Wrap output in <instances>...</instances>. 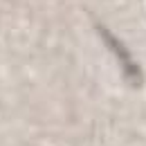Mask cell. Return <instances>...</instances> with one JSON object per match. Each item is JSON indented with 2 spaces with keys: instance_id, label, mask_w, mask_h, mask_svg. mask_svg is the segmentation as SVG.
I'll list each match as a JSON object with an SVG mask.
<instances>
[{
  "instance_id": "obj_1",
  "label": "cell",
  "mask_w": 146,
  "mask_h": 146,
  "mask_svg": "<svg viewBox=\"0 0 146 146\" xmlns=\"http://www.w3.org/2000/svg\"><path fill=\"white\" fill-rule=\"evenodd\" d=\"M97 32H99V36L104 38V43L108 45V50L115 54V58L119 61V65H121V74H124V79H126L130 86H142V81H144V74H142V68L137 65V61L133 58V54L128 52V47L119 40V38L115 36L112 32H108L104 25H99L97 23Z\"/></svg>"
}]
</instances>
